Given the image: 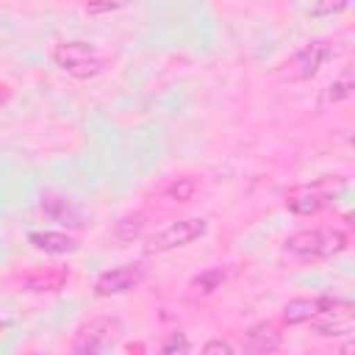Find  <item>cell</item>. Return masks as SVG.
Returning <instances> with one entry per match:
<instances>
[{
    "mask_svg": "<svg viewBox=\"0 0 355 355\" xmlns=\"http://www.w3.org/2000/svg\"><path fill=\"white\" fill-rule=\"evenodd\" d=\"M50 58H53V64H55L61 72H67V75H72V78H80V80L94 78V75L103 72V58H100V53L94 50V44H89V42H83V39L58 42V44L53 47Z\"/></svg>",
    "mask_w": 355,
    "mask_h": 355,
    "instance_id": "1",
    "label": "cell"
},
{
    "mask_svg": "<svg viewBox=\"0 0 355 355\" xmlns=\"http://www.w3.org/2000/svg\"><path fill=\"white\" fill-rule=\"evenodd\" d=\"M347 247V233L338 227H308L286 239V250L297 258H330Z\"/></svg>",
    "mask_w": 355,
    "mask_h": 355,
    "instance_id": "2",
    "label": "cell"
},
{
    "mask_svg": "<svg viewBox=\"0 0 355 355\" xmlns=\"http://www.w3.org/2000/svg\"><path fill=\"white\" fill-rule=\"evenodd\" d=\"M119 324L114 319H89L86 324L78 327L72 338V355H103L114 341H116Z\"/></svg>",
    "mask_w": 355,
    "mask_h": 355,
    "instance_id": "3",
    "label": "cell"
},
{
    "mask_svg": "<svg viewBox=\"0 0 355 355\" xmlns=\"http://www.w3.org/2000/svg\"><path fill=\"white\" fill-rule=\"evenodd\" d=\"M144 277H147V263H144V261L119 263V266H111V269H105V272L97 275V280H94V294H97V297L125 294V291L136 288Z\"/></svg>",
    "mask_w": 355,
    "mask_h": 355,
    "instance_id": "4",
    "label": "cell"
},
{
    "mask_svg": "<svg viewBox=\"0 0 355 355\" xmlns=\"http://www.w3.org/2000/svg\"><path fill=\"white\" fill-rule=\"evenodd\" d=\"M311 322H313V330L319 336H349L352 324H355V305L349 300L324 297L322 311Z\"/></svg>",
    "mask_w": 355,
    "mask_h": 355,
    "instance_id": "5",
    "label": "cell"
},
{
    "mask_svg": "<svg viewBox=\"0 0 355 355\" xmlns=\"http://www.w3.org/2000/svg\"><path fill=\"white\" fill-rule=\"evenodd\" d=\"M205 219L202 216H186V219H178L172 225H166L161 233L153 236V241L147 244L150 252H169V250H178V247H186L191 241H197L202 233H205Z\"/></svg>",
    "mask_w": 355,
    "mask_h": 355,
    "instance_id": "6",
    "label": "cell"
},
{
    "mask_svg": "<svg viewBox=\"0 0 355 355\" xmlns=\"http://www.w3.org/2000/svg\"><path fill=\"white\" fill-rule=\"evenodd\" d=\"M327 58H330V44L322 42V39H313V42H308L305 47H300V50L283 64V75H286L288 80H308V78H313V75L324 67Z\"/></svg>",
    "mask_w": 355,
    "mask_h": 355,
    "instance_id": "7",
    "label": "cell"
},
{
    "mask_svg": "<svg viewBox=\"0 0 355 355\" xmlns=\"http://www.w3.org/2000/svg\"><path fill=\"white\" fill-rule=\"evenodd\" d=\"M327 202H330V191H324L322 186H297L286 194V208L300 216H313L322 208H327Z\"/></svg>",
    "mask_w": 355,
    "mask_h": 355,
    "instance_id": "8",
    "label": "cell"
},
{
    "mask_svg": "<svg viewBox=\"0 0 355 355\" xmlns=\"http://www.w3.org/2000/svg\"><path fill=\"white\" fill-rule=\"evenodd\" d=\"M280 327L275 322H258L252 327H247V333L241 336V347L247 355H269L280 347Z\"/></svg>",
    "mask_w": 355,
    "mask_h": 355,
    "instance_id": "9",
    "label": "cell"
},
{
    "mask_svg": "<svg viewBox=\"0 0 355 355\" xmlns=\"http://www.w3.org/2000/svg\"><path fill=\"white\" fill-rule=\"evenodd\" d=\"M28 241L36 250L50 252V255H67V252L78 250V241L61 230H33V233H28Z\"/></svg>",
    "mask_w": 355,
    "mask_h": 355,
    "instance_id": "10",
    "label": "cell"
},
{
    "mask_svg": "<svg viewBox=\"0 0 355 355\" xmlns=\"http://www.w3.org/2000/svg\"><path fill=\"white\" fill-rule=\"evenodd\" d=\"M69 272L67 266H47V269H36L31 275L22 277L25 291H58L67 283Z\"/></svg>",
    "mask_w": 355,
    "mask_h": 355,
    "instance_id": "11",
    "label": "cell"
},
{
    "mask_svg": "<svg viewBox=\"0 0 355 355\" xmlns=\"http://www.w3.org/2000/svg\"><path fill=\"white\" fill-rule=\"evenodd\" d=\"M324 305V297H297V300H288L283 305V322L286 324H302V322H311Z\"/></svg>",
    "mask_w": 355,
    "mask_h": 355,
    "instance_id": "12",
    "label": "cell"
},
{
    "mask_svg": "<svg viewBox=\"0 0 355 355\" xmlns=\"http://www.w3.org/2000/svg\"><path fill=\"white\" fill-rule=\"evenodd\" d=\"M42 211L55 219L58 225H69V227H80V214L75 211V205L67 197H42Z\"/></svg>",
    "mask_w": 355,
    "mask_h": 355,
    "instance_id": "13",
    "label": "cell"
},
{
    "mask_svg": "<svg viewBox=\"0 0 355 355\" xmlns=\"http://www.w3.org/2000/svg\"><path fill=\"white\" fill-rule=\"evenodd\" d=\"M352 89H355V80H352V72H349V67H344L327 86H324V92H322V105H336V103H344V100H349L352 97Z\"/></svg>",
    "mask_w": 355,
    "mask_h": 355,
    "instance_id": "14",
    "label": "cell"
},
{
    "mask_svg": "<svg viewBox=\"0 0 355 355\" xmlns=\"http://www.w3.org/2000/svg\"><path fill=\"white\" fill-rule=\"evenodd\" d=\"M144 230V214H125L116 225H114V239L116 241H133L139 239V233Z\"/></svg>",
    "mask_w": 355,
    "mask_h": 355,
    "instance_id": "15",
    "label": "cell"
},
{
    "mask_svg": "<svg viewBox=\"0 0 355 355\" xmlns=\"http://www.w3.org/2000/svg\"><path fill=\"white\" fill-rule=\"evenodd\" d=\"M222 280H225V272H222V269H205V272H200V275L191 280V288H194L197 294H211L214 288L222 286Z\"/></svg>",
    "mask_w": 355,
    "mask_h": 355,
    "instance_id": "16",
    "label": "cell"
},
{
    "mask_svg": "<svg viewBox=\"0 0 355 355\" xmlns=\"http://www.w3.org/2000/svg\"><path fill=\"white\" fill-rule=\"evenodd\" d=\"M189 352H191V347H189L186 333H169L158 349V355H189Z\"/></svg>",
    "mask_w": 355,
    "mask_h": 355,
    "instance_id": "17",
    "label": "cell"
},
{
    "mask_svg": "<svg viewBox=\"0 0 355 355\" xmlns=\"http://www.w3.org/2000/svg\"><path fill=\"white\" fill-rule=\"evenodd\" d=\"M194 191H197V180H194V178H178V180L166 189V194H169L172 200H178V202L191 200V197H194Z\"/></svg>",
    "mask_w": 355,
    "mask_h": 355,
    "instance_id": "18",
    "label": "cell"
},
{
    "mask_svg": "<svg viewBox=\"0 0 355 355\" xmlns=\"http://www.w3.org/2000/svg\"><path fill=\"white\" fill-rule=\"evenodd\" d=\"M349 3H316L308 8L311 17H324V14H338V11H347Z\"/></svg>",
    "mask_w": 355,
    "mask_h": 355,
    "instance_id": "19",
    "label": "cell"
},
{
    "mask_svg": "<svg viewBox=\"0 0 355 355\" xmlns=\"http://www.w3.org/2000/svg\"><path fill=\"white\" fill-rule=\"evenodd\" d=\"M200 355H236V352H233V347H230L227 341H222V338H211V341L200 349Z\"/></svg>",
    "mask_w": 355,
    "mask_h": 355,
    "instance_id": "20",
    "label": "cell"
},
{
    "mask_svg": "<svg viewBox=\"0 0 355 355\" xmlns=\"http://www.w3.org/2000/svg\"><path fill=\"white\" fill-rule=\"evenodd\" d=\"M122 6L119 3H103V6H86V14H111V11H119Z\"/></svg>",
    "mask_w": 355,
    "mask_h": 355,
    "instance_id": "21",
    "label": "cell"
},
{
    "mask_svg": "<svg viewBox=\"0 0 355 355\" xmlns=\"http://www.w3.org/2000/svg\"><path fill=\"white\" fill-rule=\"evenodd\" d=\"M0 327H3V324H0Z\"/></svg>",
    "mask_w": 355,
    "mask_h": 355,
    "instance_id": "22",
    "label": "cell"
}]
</instances>
